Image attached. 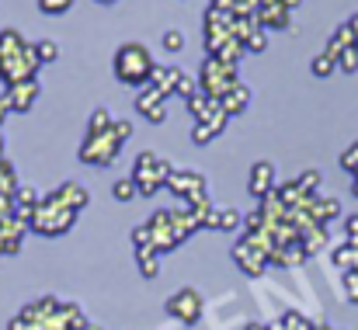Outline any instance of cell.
Segmentation results:
<instances>
[{
    "label": "cell",
    "mask_w": 358,
    "mask_h": 330,
    "mask_svg": "<svg viewBox=\"0 0 358 330\" xmlns=\"http://www.w3.org/2000/svg\"><path fill=\"white\" fill-rule=\"evenodd\" d=\"M115 77H119L122 84H132V87H146L150 84V77H153V56H150V49L143 45V42H125L119 45V52H115Z\"/></svg>",
    "instance_id": "1"
},
{
    "label": "cell",
    "mask_w": 358,
    "mask_h": 330,
    "mask_svg": "<svg viewBox=\"0 0 358 330\" xmlns=\"http://www.w3.org/2000/svg\"><path fill=\"white\" fill-rule=\"evenodd\" d=\"M237 80V66L234 63H227V59H220V56H209L206 63H202V73H199V91L202 94H209V98H223Z\"/></svg>",
    "instance_id": "2"
},
{
    "label": "cell",
    "mask_w": 358,
    "mask_h": 330,
    "mask_svg": "<svg viewBox=\"0 0 358 330\" xmlns=\"http://www.w3.org/2000/svg\"><path fill=\"white\" fill-rule=\"evenodd\" d=\"M122 139L115 136V129H105V132H87L84 146H80V160L84 164H94V167H105L119 157Z\"/></svg>",
    "instance_id": "3"
},
{
    "label": "cell",
    "mask_w": 358,
    "mask_h": 330,
    "mask_svg": "<svg viewBox=\"0 0 358 330\" xmlns=\"http://www.w3.org/2000/svg\"><path fill=\"white\" fill-rule=\"evenodd\" d=\"M167 313L174 320H181V324H195L202 317V296L195 289H181V292H174L167 299Z\"/></svg>",
    "instance_id": "4"
},
{
    "label": "cell",
    "mask_w": 358,
    "mask_h": 330,
    "mask_svg": "<svg viewBox=\"0 0 358 330\" xmlns=\"http://www.w3.org/2000/svg\"><path fill=\"white\" fill-rule=\"evenodd\" d=\"M234 257H237V264L243 268V275H261L264 264H268V254L254 240H240L237 247H234Z\"/></svg>",
    "instance_id": "5"
},
{
    "label": "cell",
    "mask_w": 358,
    "mask_h": 330,
    "mask_svg": "<svg viewBox=\"0 0 358 330\" xmlns=\"http://www.w3.org/2000/svg\"><path fill=\"white\" fill-rule=\"evenodd\" d=\"M289 17H292V10L278 0V3H261L257 7V14H254V21H257V28H289Z\"/></svg>",
    "instance_id": "6"
},
{
    "label": "cell",
    "mask_w": 358,
    "mask_h": 330,
    "mask_svg": "<svg viewBox=\"0 0 358 330\" xmlns=\"http://www.w3.org/2000/svg\"><path fill=\"white\" fill-rule=\"evenodd\" d=\"M271 188H275V167L268 160L254 164V171H250V195L254 199H268Z\"/></svg>",
    "instance_id": "7"
},
{
    "label": "cell",
    "mask_w": 358,
    "mask_h": 330,
    "mask_svg": "<svg viewBox=\"0 0 358 330\" xmlns=\"http://www.w3.org/2000/svg\"><path fill=\"white\" fill-rule=\"evenodd\" d=\"M38 98V80H24V84H14L7 87V101H10V111H31Z\"/></svg>",
    "instance_id": "8"
},
{
    "label": "cell",
    "mask_w": 358,
    "mask_h": 330,
    "mask_svg": "<svg viewBox=\"0 0 358 330\" xmlns=\"http://www.w3.org/2000/svg\"><path fill=\"white\" fill-rule=\"evenodd\" d=\"M28 45H31V42H28L17 28H3V31H0V63H7V59L21 56Z\"/></svg>",
    "instance_id": "9"
},
{
    "label": "cell",
    "mask_w": 358,
    "mask_h": 330,
    "mask_svg": "<svg viewBox=\"0 0 358 330\" xmlns=\"http://www.w3.org/2000/svg\"><path fill=\"white\" fill-rule=\"evenodd\" d=\"M250 87H243V84H234L223 98H220V108L227 111V115H240V111H247V105H250Z\"/></svg>",
    "instance_id": "10"
},
{
    "label": "cell",
    "mask_w": 358,
    "mask_h": 330,
    "mask_svg": "<svg viewBox=\"0 0 358 330\" xmlns=\"http://www.w3.org/2000/svg\"><path fill=\"white\" fill-rule=\"evenodd\" d=\"M56 199L66 206V209H73V213H80L87 202H91V195H87V188H80L77 181H66L59 192H56Z\"/></svg>",
    "instance_id": "11"
},
{
    "label": "cell",
    "mask_w": 358,
    "mask_h": 330,
    "mask_svg": "<svg viewBox=\"0 0 358 330\" xmlns=\"http://www.w3.org/2000/svg\"><path fill=\"white\" fill-rule=\"evenodd\" d=\"M181 73L185 70H178V66H153V77H150V84L153 87H160L167 98L178 91V80H181Z\"/></svg>",
    "instance_id": "12"
},
{
    "label": "cell",
    "mask_w": 358,
    "mask_h": 330,
    "mask_svg": "<svg viewBox=\"0 0 358 330\" xmlns=\"http://www.w3.org/2000/svg\"><path fill=\"white\" fill-rule=\"evenodd\" d=\"M206 226H213V229H237V226H240V213H237V209H209Z\"/></svg>",
    "instance_id": "13"
},
{
    "label": "cell",
    "mask_w": 358,
    "mask_h": 330,
    "mask_svg": "<svg viewBox=\"0 0 358 330\" xmlns=\"http://www.w3.org/2000/svg\"><path fill=\"white\" fill-rule=\"evenodd\" d=\"M167 101V94L160 91V87H153V84H146V87H139V94H136V111H146L153 108V105H164Z\"/></svg>",
    "instance_id": "14"
},
{
    "label": "cell",
    "mask_w": 358,
    "mask_h": 330,
    "mask_svg": "<svg viewBox=\"0 0 358 330\" xmlns=\"http://www.w3.org/2000/svg\"><path fill=\"white\" fill-rule=\"evenodd\" d=\"M216 105H220L216 98H209V94H195V98L188 101V111H192V118H195V122H206V118L216 111Z\"/></svg>",
    "instance_id": "15"
},
{
    "label": "cell",
    "mask_w": 358,
    "mask_h": 330,
    "mask_svg": "<svg viewBox=\"0 0 358 330\" xmlns=\"http://www.w3.org/2000/svg\"><path fill=\"white\" fill-rule=\"evenodd\" d=\"M310 70H313V77H331V73L338 70V59H334L331 52H320V56H313Z\"/></svg>",
    "instance_id": "16"
},
{
    "label": "cell",
    "mask_w": 358,
    "mask_h": 330,
    "mask_svg": "<svg viewBox=\"0 0 358 330\" xmlns=\"http://www.w3.org/2000/svg\"><path fill=\"white\" fill-rule=\"evenodd\" d=\"M160 45H164L167 52H181V49H185V31H181V28H167L164 38H160Z\"/></svg>",
    "instance_id": "17"
},
{
    "label": "cell",
    "mask_w": 358,
    "mask_h": 330,
    "mask_svg": "<svg viewBox=\"0 0 358 330\" xmlns=\"http://www.w3.org/2000/svg\"><path fill=\"white\" fill-rule=\"evenodd\" d=\"M35 52H38V63H56V59H59V45H56L52 38L35 42Z\"/></svg>",
    "instance_id": "18"
},
{
    "label": "cell",
    "mask_w": 358,
    "mask_h": 330,
    "mask_svg": "<svg viewBox=\"0 0 358 330\" xmlns=\"http://www.w3.org/2000/svg\"><path fill=\"white\" fill-rule=\"evenodd\" d=\"M174 94H181L185 101H192L195 94H199V77H188V73H181V80H178V91Z\"/></svg>",
    "instance_id": "19"
},
{
    "label": "cell",
    "mask_w": 358,
    "mask_h": 330,
    "mask_svg": "<svg viewBox=\"0 0 358 330\" xmlns=\"http://www.w3.org/2000/svg\"><path fill=\"white\" fill-rule=\"evenodd\" d=\"M112 195H115L119 202H132V199L139 195V188H136V181H132V178H125V181H119V185L112 188Z\"/></svg>",
    "instance_id": "20"
},
{
    "label": "cell",
    "mask_w": 358,
    "mask_h": 330,
    "mask_svg": "<svg viewBox=\"0 0 358 330\" xmlns=\"http://www.w3.org/2000/svg\"><path fill=\"white\" fill-rule=\"evenodd\" d=\"M115 125V118L108 115L105 108H98L94 115H91V125H87V132H105V129H112Z\"/></svg>",
    "instance_id": "21"
},
{
    "label": "cell",
    "mask_w": 358,
    "mask_h": 330,
    "mask_svg": "<svg viewBox=\"0 0 358 330\" xmlns=\"http://www.w3.org/2000/svg\"><path fill=\"white\" fill-rule=\"evenodd\" d=\"M338 70H341V73H355L358 70V49L355 45H352V49H345V52L338 56Z\"/></svg>",
    "instance_id": "22"
},
{
    "label": "cell",
    "mask_w": 358,
    "mask_h": 330,
    "mask_svg": "<svg viewBox=\"0 0 358 330\" xmlns=\"http://www.w3.org/2000/svg\"><path fill=\"white\" fill-rule=\"evenodd\" d=\"M70 7H73V0H38L42 14H66Z\"/></svg>",
    "instance_id": "23"
},
{
    "label": "cell",
    "mask_w": 358,
    "mask_h": 330,
    "mask_svg": "<svg viewBox=\"0 0 358 330\" xmlns=\"http://www.w3.org/2000/svg\"><path fill=\"white\" fill-rule=\"evenodd\" d=\"M213 139H216V132H213L206 122H195V129H192V143L206 146V143H213Z\"/></svg>",
    "instance_id": "24"
},
{
    "label": "cell",
    "mask_w": 358,
    "mask_h": 330,
    "mask_svg": "<svg viewBox=\"0 0 358 330\" xmlns=\"http://www.w3.org/2000/svg\"><path fill=\"white\" fill-rule=\"evenodd\" d=\"M139 268L146 278H157V268H160V254H139Z\"/></svg>",
    "instance_id": "25"
},
{
    "label": "cell",
    "mask_w": 358,
    "mask_h": 330,
    "mask_svg": "<svg viewBox=\"0 0 358 330\" xmlns=\"http://www.w3.org/2000/svg\"><path fill=\"white\" fill-rule=\"evenodd\" d=\"M264 49H268V31L257 28V31L247 38V52H264Z\"/></svg>",
    "instance_id": "26"
},
{
    "label": "cell",
    "mask_w": 358,
    "mask_h": 330,
    "mask_svg": "<svg viewBox=\"0 0 358 330\" xmlns=\"http://www.w3.org/2000/svg\"><path fill=\"white\" fill-rule=\"evenodd\" d=\"M227 122H230V115H227V111L220 108V105H216V111H213V115H209V118H206V125H209V129H213V132H216V136H220V132H223V125H227Z\"/></svg>",
    "instance_id": "27"
},
{
    "label": "cell",
    "mask_w": 358,
    "mask_h": 330,
    "mask_svg": "<svg viewBox=\"0 0 358 330\" xmlns=\"http://www.w3.org/2000/svg\"><path fill=\"white\" fill-rule=\"evenodd\" d=\"M341 164H345V171H352L358 178V143L352 146V150H345V157H341Z\"/></svg>",
    "instance_id": "28"
},
{
    "label": "cell",
    "mask_w": 358,
    "mask_h": 330,
    "mask_svg": "<svg viewBox=\"0 0 358 330\" xmlns=\"http://www.w3.org/2000/svg\"><path fill=\"white\" fill-rule=\"evenodd\" d=\"M345 289H348V299L358 303V271H345Z\"/></svg>",
    "instance_id": "29"
},
{
    "label": "cell",
    "mask_w": 358,
    "mask_h": 330,
    "mask_svg": "<svg viewBox=\"0 0 358 330\" xmlns=\"http://www.w3.org/2000/svg\"><path fill=\"white\" fill-rule=\"evenodd\" d=\"M317 185H320V174H317V171H306V174L299 178V188H303V192H313Z\"/></svg>",
    "instance_id": "30"
},
{
    "label": "cell",
    "mask_w": 358,
    "mask_h": 330,
    "mask_svg": "<svg viewBox=\"0 0 358 330\" xmlns=\"http://www.w3.org/2000/svg\"><path fill=\"white\" fill-rule=\"evenodd\" d=\"M112 129H115V136H119L122 143L132 136V122H129V118H115V125H112Z\"/></svg>",
    "instance_id": "31"
},
{
    "label": "cell",
    "mask_w": 358,
    "mask_h": 330,
    "mask_svg": "<svg viewBox=\"0 0 358 330\" xmlns=\"http://www.w3.org/2000/svg\"><path fill=\"white\" fill-rule=\"evenodd\" d=\"M146 118H150V122H164V118H167V101H164V105H153V108L146 111Z\"/></svg>",
    "instance_id": "32"
},
{
    "label": "cell",
    "mask_w": 358,
    "mask_h": 330,
    "mask_svg": "<svg viewBox=\"0 0 358 330\" xmlns=\"http://www.w3.org/2000/svg\"><path fill=\"white\" fill-rule=\"evenodd\" d=\"M7 111H10V101H7V94H0V122L7 118Z\"/></svg>",
    "instance_id": "33"
},
{
    "label": "cell",
    "mask_w": 358,
    "mask_h": 330,
    "mask_svg": "<svg viewBox=\"0 0 358 330\" xmlns=\"http://www.w3.org/2000/svg\"><path fill=\"white\" fill-rule=\"evenodd\" d=\"M348 24H352V31H355V49H358V14L352 17V21H348Z\"/></svg>",
    "instance_id": "34"
},
{
    "label": "cell",
    "mask_w": 358,
    "mask_h": 330,
    "mask_svg": "<svg viewBox=\"0 0 358 330\" xmlns=\"http://www.w3.org/2000/svg\"><path fill=\"white\" fill-rule=\"evenodd\" d=\"M282 3H285V7H289V10H296V7H299V3H303V0H282Z\"/></svg>",
    "instance_id": "35"
},
{
    "label": "cell",
    "mask_w": 358,
    "mask_h": 330,
    "mask_svg": "<svg viewBox=\"0 0 358 330\" xmlns=\"http://www.w3.org/2000/svg\"><path fill=\"white\" fill-rule=\"evenodd\" d=\"M247 330H268V327H261V324H250V327H247Z\"/></svg>",
    "instance_id": "36"
},
{
    "label": "cell",
    "mask_w": 358,
    "mask_h": 330,
    "mask_svg": "<svg viewBox=\"0 0 358 330\" xmlns=\"http://www.w3.org/2000/svg\"><path fill=\"white\" fill-rule=\"evenodd\" d=\"M261 3H278V0H257V7H261Z\"/></svg>",
    "instance_id": "37"
},
{
    "label": "cell",
    "mask_w": 358,
    "mask_h": 330,
    "mask_svg": "<svg viewBox=\"0 0 358 330\" xmlns=\"http://www.w3.org/2000/svg\"><path fill=\"white\" fill-rule=\"evenodd\" d=\"M80 330H101V327H94V324H87V327H80Z\"/></svg>",
    "instance_id": "38"
},
{
    "label": "cell",
    "mask_w": 358,
    "mask_h": 330,
    "mask_svg": "<svg viewBox=\"0 0 358 330\" xmlns=\"http://www.w3.org/2000/svg\"><path fill=\"white\" fill-rule=\"evenodd\" d=\"M98 3H115V0H98Z\"/></svg>",
    "instance_id": "39"
}]
</instances>
